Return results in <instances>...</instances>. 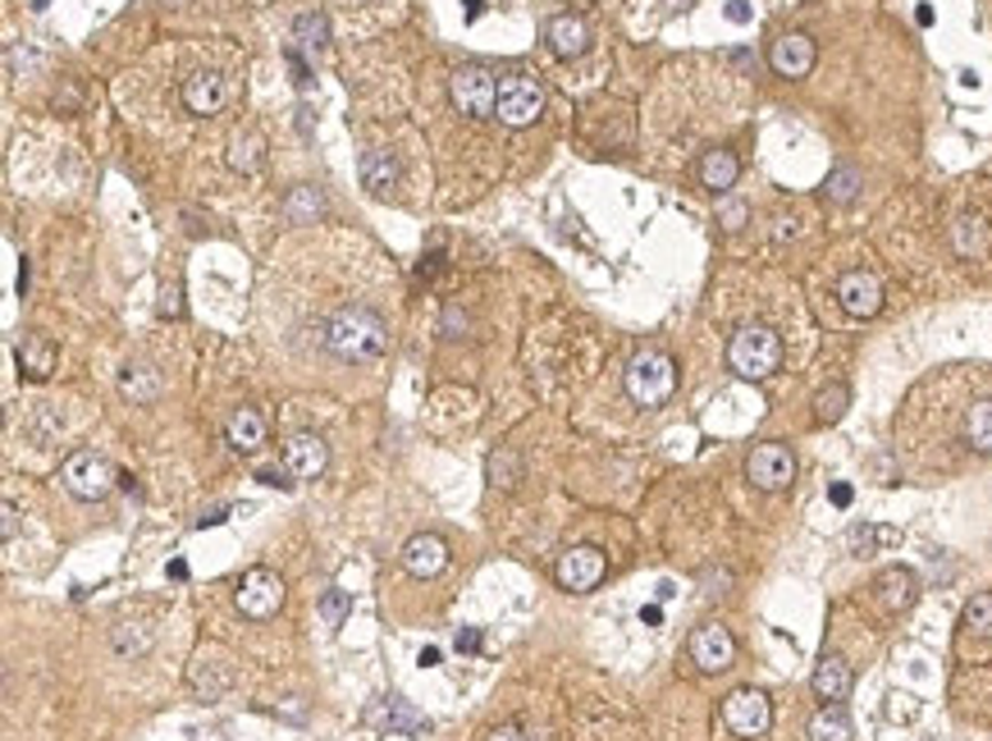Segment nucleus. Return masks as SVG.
I'll list each match as a JSON object with an SVG mask.
<instances>
[{
	"mask_svg": "<svg viewBox=\"0 0 992 741\" xmlns=\"http://www.w3.org/2000/svg\"><path fill=\"white\" fill-rule=\"evenodd\" d=\"M321 344L338 362H380L389 353V325L370 307H338L321 325Z\"/></svg>",
	"mask_w": 992,
	"mask_h": 741,
	"instance_id": "obj_1",
	"label": "nucleus"
},
{
	"mask_svg": "<svg viewBox=\"0 0 992 741\" xmlns=\"http://www.w3.org/2000/svg\"><path fill=\"white\" fill-rule=\"evenodd\" d=\"M728 366L741 380H769L782 366V340L769 325H741L728 344Z\"/></svg>",
	"mask_w": 992,
	"mask_h": 741,
	"instance_id": "obj_2",
	"label": "nucleus"
},
{
	"mask_svg": "<svg viewBox=\"0 0 992 741\" xmlns=\"http://www.w3.org/2000/svg\"><path fill=\"white\" fill-rule=\"evenodd\" d=\"M623 385H627L631 403H640V408H659V403H668L672 389H677V362L668 353L645 348V353H636L627 362Z\"/></svg>",
	"mask_w": 992,
	"mask_h": 741,
	"instance_id": "obj_3",
	"label": "nucleus"
},
{
	"mask_svg": "<svg viewBox=\"0 0 992 741\" xmlns=\"http://www.w3.org/2000/svg\"><path fill=\"white\" fill-rule=\"evenodd\" d=\"M60 481L70 486V494H79V499H106L111 490H115V467H111V458L106 453H96V449H79V453H70L64 458V467H60Z\"/></svg>",
	"mask_w": 992,
	"mask_h": 741,
	"instance_id": "obj_4",
	"label": "nucleus"
},
{
	"mask_svg": "<svg viewBox=\"0 0 992 741\" xmlns=\"http://www.w3.org/2000/svg\"><path fill=\"white\" fill-rule=\"evenodd\" d=\"M449 96L462 115L490 119L494 106H499V79L485 70V64H462V70H453V79H449Z\"/></svg>",
	"mask_w": 992,
	"mask_h": 741,
	"instance_id": "obj_5",
	"label": "nucleus"
},
{
	"mask_svg": "<svg viewBox=\"0 0 992 741\" xmlns=\"http://www.w3.org/2000/svg\"><path fill=\"white\" fill-rule=\"evenodd\" d=\"M494 115L508 128L535 124L544 115V87H540V79H531V74H508V79H499V106H494Z\"/></svg>",
	"mask_w": 992,
	"mask_h": 741,
	"instance_id": "obj_6",
	"label": "nucleus"
},
{
	"mask_svg": "<svg viewBox=\"0 0 992 741\" xmlns=\"http://www.w3.org/2000/svg\"><path fill=\"white\" fill-rule=\"evenodd\" d=\"M233 604H238V614H243V618H257V623L275 618L280 604H284V582L270 567H252V572H243V582H238Z\"/></svg>",
	"mask_w": 992,
	"mask_h": 741,
	"instance_id": "obj_7",
	"label": "nucleus"
},
{
	"mask_svg": "<svg viewBox=\"0 0 992 741\" xmlns=\"http://www.w3.org/2000/svg\"><path fill=\"white\" fill-rule=\"evenodd\" d=\"M745 477H750V486L755 490H786L796 481V453L786 449V445H755L750 449V458H745Z\"/></svg>",
	"mask_w": 992,
	"mask_h": 741,
	"instance_id": "obj_8",
	"label": "nucleus"
},
{
	"mask_svg": "<svg viewBox=\"0 0 992 741\" xmlns=\"http://www.w3.org/2000/svg\"><path fill=\"white\" fill-rule=\"evenodd\" d=\"M604 572H608V559H604L595 545H572V550H563L558 563H554L558 586L572 591V595L595 591V586L604 582Z\"/></svg>",
	"mask_w": 992,
	"mask_h": 741,
	"instance_id": "obj_9",
	"label": "nucleus"
},
{
	"mask_svg": "<svg viewBox=\"0 0 992 741\" xmlns=\"http://www.w3.org/2000/svg\"><path fill=\"white\" fill-rule=\"evenodd\" d=\"M723 723H728L737 737H760V732H769V723H773V705H769L764 691L741 687V691H732V696L723 700Z\"/></svg>",
	"mask_w": 992,
	"mask_h": 741,
	"instance_id": "obj_10",
	"label": "nucleus"
},
{
	"mask_svg": "<svg viewBox=\"0 0 992 741\" xmlns=\"http://www.w3.org/2000/svg\"><path fill=\"white\" fill-rule=\"evenodd\" d=\"M732 659H737V641L723 623H704L691 632V664L700 672H723L732 668Z\"/></svg>",
	"mask_w": 992,
	"mask_h": 741,
	"instance_id": "obj_11",
	"label": "nucleus"
},
{
	"mask_svg": "<svg viewBox=\"0 0 992 741\" xmlns=\"http://www.w3.org/2000/svg\"><path fill=\"white\" fill-rule=\"evenodd\" d=\"M837 302H842L846 316H860V321L878 316L883 312V284H878V275L874 271H846L837 280Z\"/></svg>",
	"mask_w": 992,
	"mask_h": 741,
	"instance_id": "obj_12",
	"label": "nucleus"
},
{
	"mask_svg": "<svg viewBox=\"0 0 992 741\" xmlns=\"http://www.w3.org/2000/svg\"><path fill=\"white\" fill-rule=\"evenodd\" d=\"M284 462H289V471L297 481H316L321 471L330 467V445L321 440V435H312V430H297V435H289V445H284Z\"/></svg>",
	"mask_w": 992,
	"mask_h": 741,
	"instance_id": "obj_13",
	"label": "nucleus"
},
{
	"mask_svg": "<svg viewBox=\"0 0 992 741\" xmlns=\"http://www.w3.org/2000/svg\"><path fill=\"white\" fill-rule=\"evenodd\" d=\"M814 42L805 38V32H782V38L769 46V64H773V74H782V79H805L810 70H814Z\"/></svg>",
	"mask_w": 992,
	"mask_h": 741,
	"instance_id": "obj_14",
	"label": "nucleus"
},
{
	"mask_svg": "<svg viewBox=\"0 0 992 741\" xmlns=\"http://www.w3.org/2000/svg\"><path fill=\"white\" fill-rule=\"evenodd\" d=\"M403 567L413 572V577H421V582L426 577H439V572L449 567V545H443L435 531H417L413 541L403 545Z\"/></svg>",
	"mask_w": 992,
	"mask_h": 741,
	"instance_id": "obj_15",
	"label": "nucleus"
},
{
	"mask_svg": "<svg viewBox=\"0 0 992 741\" xmlns=\"http://www.w3.org/2000/svg\"><path fill=\"white\" fill-rule=\"evenodd\" d=\"M366 723L389 728V732H403V737H426V732H430V719H426L421 710H413L407 700H398V696H389V700H380V705H370V710H366Z\"/></svg>",
	"mask_w": 992,
	"mask_h": 741,
	"instance_id": "obj_16",
	"label": "nucleus"
},
{
	"mask_svg": "<svg viewBox=\"0 0 992 741\" xmlns=\"http://www.w3.org/2000/svg\"><path fill=\"white\" fill-rule=\"evenodd\" d=\"M874 591H878V604H883L887 614H901V609H910V604H915L919 582H915L910 567H883L878 582H874Z\"/></svg>",
	"mask_w": 992,
	"mask_h": 741,
	"instance_id": "obj_17",
	"label": "nucleus"
},
{
	"mask_svg": "<svg viewBox=\"0 0 992 741\" xmlns=\"http://www.w3.org/2000/svg\"><path fill=\"white\" fill-rule=\"evenodd\" d=\"M544 42H550V51L558 60H576L581 51L591 46V28H586V19H576V14H558V19H550V28H544Z\"/></svg>",
	"mask_w": 992,
	"mask_h": 741,
	"instance_id": "obj_18",
	"label": "nucleus"
},
{
	"mask_svg": "<svg viewBox=\"0 0 992 741\" xmlns=\"http://www.w3.org/2000/svg\"><path fill=\"white\" fill-rule=\"evenodd\" d=\"M14 357H19V370L28 380H46L55 370V344L46 340L42 330H28L19 340V348H14Z\"/></svg>",
	"mask_w": 992,
	"mask_h": 741,
	"instance_id": "obj_19",
	"label": "nucleus"
},
{
	"mask_svg": "<svg viewBox=\"0 0 992 741\" xmlns=\"http://www.w3.org/2000/svg\"><path fill=\"white\" fill-rule=\"evenodd\" d=\"M850 664L846 659H837V655H828V659H818V668H814V696L818 700H828V705H842L846 696H850Z\"/></svg>",
	"mask_w": 992,
	"mask_h": 741,
	"instance_id": "obj_20",
	"label": "nucleus"
},
{
	"mask_svg": "<svg viewBox=\"0 0 992 741\" xmlns=\"http://www.w3.org/2000/svg\"><path fill=\"white\" fill-rule=\"evenodd\" d=\"M184 106L192 115H216L224 106V79L220 74H192V79H184Z\"/></svg>",
	"mask_w": 992,
	"mask_h": 741,
	"instance_id": "obj_21",
	"label": "nucleus"
},
{
	"mask_svg": "<svg viewBox=\"0 0 992 741\" xmlns=\"http://www.w3.org/2000/svg\"><path fill=\"white\" fill-rule=\"evenodd\" d=\"M737 175H741V160H737V152H728V147H713V152H704V156H700V184H704L709 192H728V188L737 184Z\"/></svg>",
	"mask_w": 992,
	"mask_h": 741,
	"instance_id": "obj_22",
	"label": "nucleus"
},
{
	"mask_svg": "<svg viewBox=\"0 0 992 741\" xmlns=\"http://www.w3.org/2000/svg\"><path fill=\"white\" fill-rule=\"evenodd\" d=\"M224 435H229V445H233L238 453H257V449L265 445V417H261L257 408H233Z\"/></svg>",
	"mask_w": 992,
	"mask_h": 741,
	"instance_id": "obj_23",
	"label": "nucleus"
},
{
	"mask_svg": "<svg viewBox=\"0 0 992 741\" xmlns=\"http://www.w3.org/2000/svg\"><path fill=\"white\" fill-rule=\"evenodd\" d=\"M394 184H398L394 156L389 152H366L362 156V188L375 192V197H385V192H394Z\"/></svg>",
	"mask_w": 992,
	"mask_h": 741,
	"instance_id": "obj_24",
	"label": "nucleus"
},
{
	"mask_svg": "<svg viewBox=\"0 0 992 741\" xmlns=\"http://www.w3.org/2000/svg\"><path fill=\"white\" fill-rule=\"evenodd\" d=\"M951 243H956V252H961V257H983L988 243H992V233H988V225L979 216H961L951 225Z\"/></svg>",
	"mask_w": 992,
	"mask_h": 741,
	"instance_id": "obj_25",
	"label": "nucleus"
},
{
	"mask_svg": "<svg viewBox=\"0 0 992 741\" xmlns=\"http://www.w3.org/2000/svg\"><path fill=\"white\" fill-rule=\"evenodd\" d=\"M850 737H855V728L842 705H824V710L810 719V741H850Z\"/></svg>",
	"mask_w": 992,
	"mask_h": 741,
	"instance_id": "obj_26",
	"label": "nucleus"
},
{
	"mask_svg": "<svg viewBox=\"0 0 992 741\" xmlns=\"http://www.w3.org/2000/svg\"><path fill=\"white\" fill-rule=\"evenodd\" d=\"M965 440L974 453H992V398L974 403L970 417H965Z\"/></svg>",
	"mask_w": 992,
	"mask_h": 741,
	"instance_id": "obj_27",
	"label": "nucleus"
},
{
	"mask_svg": "<svg viewBox=\"0 0 992 741\" xmlns=\"http://www.w3.org/2000/svg\"><path fill=\"white\" fill-rule=\"evenodd\" d=\"M261 147L265 143L257 138V133H233V138H229V165H233V170H243V175H257L261 170Z\"/></svg>",
	"mask_w": 992,
	"mask_h": 741,
	"instance_id": "obj_28",
	"label": "nucleus"
},
{
	"mask_svg": "<svg viewBox=\"0 0 992 741\" xmlns=\"http://www.w3.org/2000/svg\"><path fill=\"white\" fill-rule=\"evenodd\" d=\"M321 211H325V201H321V192H316V188H293V192L284 197V216H289L293 225L316 220Z\"/></svg>",
	"mask_w": 992,
	"mask_h": 741,
	"instance_id": "obj_29",
	"label": "nucleus"
},
{
	"mask_svg": "<svg viewBox=\"0 0 992 741\" xmlns=\"http://www.w3.org/2000/svg\"><path fill=\"white\" fill-rule=\"evenodd\" d=\"M846 403H850V389H846V385H828L824 394L814 398V417L824 421V426H833V421L846 417Z\"/></svg>",
	"mask_w": 992,
	"mask_h": 741,
	"instance_id": "obj_30",
	"label": "nucleus"
},
{
	"mask_svg": "<svg viewBox=\"0 0 992 741\" xmlns=\"http://www.w3.org/2000/svg\"><path fill=\"white\" fill-rule=\"evenodd\" d=\"M965 632L970 636H992V591H983V595H974L970 604H965Z\"/></svg>",
	"mask_w": 992,
	"mask_h": 741,
	"instance_id": "obj_31",
	"label": "nucleus"
},
{
	"mask_svg": "<svg viewBox=\"0 0 992 741\" xmlns=\"http://www.w3.org/2000/svg\"><path fill=\"white\" fill-rule=\"evenodd\" d=\"M293 32H297V42H302L306 51H321V46L330 42V23H325V14H297Z\"/></svg>",
	"mask_w": 992,
	"mask_h": 741,
	"instance_id": "obj_32",
	"label": "nucleus"
},
{
	"mask_svg": "<svg viewBox=\"0 0 992 741\" xmlns=\"http://www.w3.org/2000/svg\"><path fill=\"white\" fill-rule=\"evenodd\" d=\"M156 389H160V376L152 366H128V376H124V394L128 398L147 403V398H156Z\"/></svg>",
	"mask_w": 992,
	"mask_h": 741,
	"instance_id": "obj_33",
	"label": "nucleus"
},
{
	"mask_svg": "<svg viewBox=\"0 0 992 741\" xmlns=\"http://www.w3.org/2000/svg\"><path fill=\"white\" fill-rule=\"evenodd\" d=\"M348 609H353V595H348V591L330 586V591L321 595V618H325V627H344Z\"/></svg>",
	"mask_w": 992,
	"mask_h": 741,
	"instance_id": "obj_34",
	"label": "nucleus"
},
{
	"mask_svg": "<svg viewBox=\"0 0 992 741\" xmlns=\"http://www.w3.org/2000/svg\"><path fill=\"white\" fill-rule=\"evenodd\" d=\"M824 192L846 207V201H855V192H860V175H855L850 165H842V170H833V179H828V188H824Z\"/></svg>",
	"mask_w": 992,
	"mask_h": 741,
	"instance_id": "obj_35",
	"label": "nucleus"
},
{
	"mask_svg": "<svg viewBox=\"0 0 992 741\" xmlns=\"http://www.w3.org/2000/svg\"><path fill=\"white\" fill-rule=\"evenodd\" d=\"M878 541H897V531H892V526H855V531H850V550H855V554H865V550L878 545Z\"/></svg>",
	"mask_w": 992,
	"mask_h": 741,
	"instance_id": "obj_36",
	"label": "nucleus"
},
{
	"mask_svg": "<svg viewBox=\"0 0 992 741\" xmlns=\"http://www.w3.org/2000/svg\"><path fill=\"white\" fill-rule=\"evenodd\" d=\"M490 477H494V486L512 490V486H518V458H512V453H494L490 458Z\"/></svg>",
	"mask_w": 992,
	"mask_h": 741,
	"instance_id": "obj_37",
	"label": "nucleus"
},
{
	"mask_svg": "<svg viewBox=\"0 0 992 741\" xmlns=\"http://www.w3.org/2000/svg\"><path fill=\"white\" fill-rule=\"evenodd\" d=\"M485 741H526V732H522L518 723H494V728L485 732Z\"/></svg>",
	"mask_w": 992,
	"mask_h": 741,
	"instance_id": "obj_38",
	"label": "nucleus"
},
{
	"mask_svg": "<svg viewBox=\"0 0 992 741\" xmlns=\"http://www.w3.org/2000/svg\"><path fill=\"white\" fill-rule=\"evenodd\" d=\"M0 518H6V522H0V535H6V541H14V531H19V509H14V503H6V509H0Z\"/></svg>",
	"mask_w": 992,
	"mask_h": 741,
	"instance_id": "obj_39",
	"label": "nucleus"
},
{
	"mask_svg": "<svg viewBox=\"0 0 992 741\" xmlns=\"http://www.w3.org/2000/svg\"><path fill=\"white\" fill-rule=\"evenodd\" d=\"M289 70H293V83H297V87L312 83V74H306V64H302V55H297V51H289Z\"/></svg>",
	"mask_w": 992,
	"mask_h": 741,
	"instance_id": "obj_40",
	"label": "nucleus"
},
{
	"mask_svg": "<svg viewBox=\"0 0 992 741\" xmlns=\"http://www.w3.org/2000/svg\"><path fill=\"white\" fill-rule=\"evenodd\" d=\"M741 220H745V207H741V201H723V225L737 229Z\"/></svg>",
	"mask_w": 992,
	"mask_h": 741,
	"instance_id": "obj_41",
	"label": "nucleus"
},
{
	"mask_svg": "<svg viewBox=\"0 0 992 741\" xmlns=\"http://www.w3.org/2000/svg\"><path fill=\"white\" fill-rule=\"evenodd\" d=\"M728 19L732 23H750V0H728Z\"/></svg>",
	"mask_w": 992,
	"mask_h": 741,
	"instance_id": "obj_42",
	"label": "nucleus"
},
{
	"mask_svg": "<svg viewBox=\"0 0 992 741\" xmlns=\"http://www.w3.org/2000/svg\"><path fill=\"white\" fill-rule=\"evenodd\" d=\"M828 499L837 503V509H850V499H855V490H850V486H833V490H828Z\"/></svg>",
	"mask_w": 992,
	"mask_h": 741,
	"instance_id": "obj_43",
	"label": "nucleus"
},
{
	"mask_svg": "<svg viewBox=\"0 0 992 741\" xmlns=\"http://www.w3.org/2000/svg\"><path fill=\"white\" fill-rule=\"evenodd\" d=\"M184 307H179V289H169L165 293V302H160V316H179Z\"/></svg>",
	"mask_w": 992,
	"mask_h": 741,
	"instance_id": "obj_44",
	"label": "nucleus"
},
{
	"mask_svg": "<svg viewBox=\"0 0 992 741\" xmlns=\"http://www.w3.org/2000/svg\"><path fill=\"white\" fill-rule=\"evenodd\" d=\"M458 650H481V632H458Z\"/></svg>",
	"mask_w": 992,
	"mask_h": 741,
	"instance_id": "obj_45",
	"label": "nucleus"
},
{
	"mask_svg": "<svg viewBox=\"0 0 992 741\" xmlns=\"http://www.w3.org/2000/svg\"><path fill=\"white\" fill-rule=\"evenodd\" d=\"M640 623L659 627V623H664V609H659V604H645V609H640Z\"/></svg>",
	"mask_w": 992,
	"mask_h": 741,
	"instance_id": "obj_46",
	"label": "nucleus"
},
{
	"mask_svg": "<svg viewBox=\"0 0 992 741\" xmlns=\"http://www.w3.org/2000/svg\"><path fill=\"white\" fill-rule=\"evenodd\" d=\"M224 513H229V509H207V513L197 518V526H216V522H224Z\"/></svg>",
	"mask_w": 992,
	"mask_h": 741,
	"instance_id": "obj_47",
	"label": "nucleus"
},
{
	"mask_svg": "<svg viewBox=\"0 0 992 741\" xmlns=\"http://www.w3.org/2000/svg\"><path fill=\"white\" fill-rule=\"evenodd\" d=\"M261 481H265V486H284V490L293 486V481L284 477V471H261Z\"/></svg>",
	"mask_w": 992,
	"mask_h": 741,
	"instance_id": "obj_48",
	"label": "nucleus"
},
{
	"mask_svg": "<svg viewBox=\"0 0 992 741\" xmlns=\"http://www.w3.org/2000/svg\"><path fill=\"white\" fill-rule=\"evenodd\" d=\"M169 577L184 582V577H188V563H184V559H175V563H169Z\"/></svg>",
	"mask_w": 992,
	"mask_h": 741,
	"instance_id": "obj_49",
	"label": "nucleus"
},
{
	"mask_svg": "<svg viewBox=\"0 0 992 741\" xmlns=\"http://www.w3.org/2000/svg\"><path fill=\"white\" fill-rule=\"evenodd\" d=\"M435 664H439V650H435V646H430V650H421V668H435Z\"/></svg>",
	"mask_w": 992,
	"mask_h": 741,
	"instance_id": "obj_50",
	"label": "nucleus"
}]
</instances>
